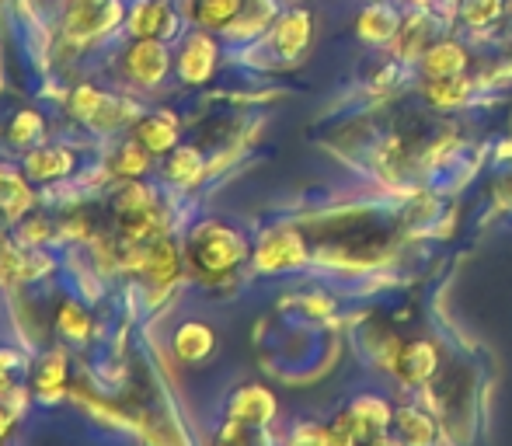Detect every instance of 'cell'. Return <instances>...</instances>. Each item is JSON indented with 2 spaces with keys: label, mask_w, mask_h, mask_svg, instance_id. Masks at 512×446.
I'll return each mask as SVG.
<instances>
[{
  "label": "cell",
  "mask_w": 512,
  "mask_h": 446,
  "mask_svg": "<svg viewBox=\"0 0 512 446\" xmlns=\"http://www.w3.org/2000/svg\"><path fill=\"white\" fill-rule=\"evenodd\" d=\"M272 14H276L272 0H244L241 14H237L234 25L227 28V35L230 39H251V35H258L265 25H269Z\"/></svg>",
  "instance_id": "obj_19"
},
{
  "label": "cell",
  "mask_w": 512,
  "mask_h": 446,
  "mask_svg": "<svg viewBox=\"0 0 512 446\" xmlns=\"http://www.w3.org/2000/svg\"><path fill=\"white\" fill-rule=\"evenodd\" d=\"M297 262H304V241H300L297 230H286V227L265 234V241L255 251V265L262 272L293 269Z\"/></svg>",
  "instance_id": "obj_9"
},
{
  "label": "cell",
  "mask_w": 512,
  "mask_h": 446,
  "mask_svg": "<svg viewBox=\"0 0 512 446\" xmlns=\"http://www.w3.org/2000/svg\"><path fill=\"white\" fill-rule=\"evenodd\" d=\"M0 446H4V440H0Z\"/></svg>",
  "instance_id": "obj_31"
},
{
  "label": "cell",
  "mask_w": 512,
  "mask_h": 446,
  "mask_svg": "<svg viewBox=\"0 0 512 446\" xmlns=\"http://www.w3.org/2000/svg\"><path fill=\"white\" fill-rule=\"evenodd\" d=\"M88 4H102V0H67V7H88Z\"/></svg>",
  "instance_id": "obj_29"
},
{
  "label": "cell",
  "mask_w": 512,
  "mask_h": 446,
  "mask_svg": "<svg viewBox=\"0 0 512 446\" xmlns=\"http://www.w3.org/2000/svg\"><path fill=\"white\" fill-rule=\"evenodd\" d=\"M216 70V42L206 32H192L178 53V77L185 84H206Z\"/></svg>",
  "instance_id": "obj_10"
},
{
  "label": "cell",
  "mask_w": 512,
  "mask_h": 446,
  "mask_svg": "<svg viewBox=\"0 0 512 446\" xmlns=\"http://www.w3.org/2000/svg\"><path fill=\"white\" fill-rule=\"evenodd\" d=\"M398 429H401L405 446H429L432 443V422L425 419L422 412H415V408L398 412Z\"/></svg>",
  "instance_id": "obj_24"
},
{
  "label": "cell",
  "mask_w": 512,
  "mask_h": 446,
  "mask_svg": "<svg viewBox=\"0 0 512 446\" xmlns=\"http://www.w3.org/2000/svg\"><path fill=\"white\" fill-rule=\"evenodd\" d=\"M244 0H192L189 18L199 28H216V32H227L234 25V18L241 14Z\"/></svg>",
  "instance_id": "obj_16"
},
{
  "label": "cell",
  "mask_w": 512,
  "mask_h": 446,
  "mask_svg": "<svg viewBox=\"0 0 512 446\" xmlns=\"http://www.w3.org/2000/svg\"><path fill=\"white\" fill-rule=\"evenodd\" d=\"M32 391L39 401H60L70 394V363L63 349L42 352V359L35 363L32 373Z\"/></svg>",
  "instance_id": "obj_8"
},
{
  "label": "cell",
  "mask_w": 512,
  "mask_h": 446,
  "mask_svg": "<svg viewBox=\"0 0 512 446\" xmlns=\"http://www.w3.org/2000/svg\"><path fill=\"white\" fill-rule=\"evenodd\" d=\"M464 91H467V81H436L432 84V102H439V105L460 102Z\"/></svg>",
  "instance_id": "obj_26"
},
{
  "label": "cell",
  "mask_w": 512,
  "mask_h": 446,
  "mask_svg": "<svg viewBox=\"0 0 512 446\" xmlns=\"http://www.w3.org/2000/svg\"><path fill=\"white\" fill-rule=\"evenodd\" d=\"M310 39V18L304 11H290L279 18L276 32H272V42H276L279 56H300Z\"/></svg>",
  "instance_id": "obj_15"
},
{
  "label": "cell",
  "mask_w": 512,
  "mask_h": 446,
  "mask_svg": "<svg viewBox=\"0 0 512 446\" xmlns=\"http://www.w3.org/2000/svg\"><path fill=\"white\" fill-rule=\"evenodd\" d=\"M25 178L32 182H60L77 168V150L67 143H39L35 150L25 154Z\"/></svg>",
  "instance_id": "obj_6"
},
{
  "label": "cell",
  "mask_w": 512,
  "mask_h": 446,
  "mask_svg": "<svg viewBox=\"0 0 512 446\" xmlns=\"http://www.w3.org/2000/svg\"><path fill=\"white\" fill-rule=\"evenodd\" d=\"M35 206V192L14 168H0V223H18Z\"/></svg>",
  "instance_id": "obj_13"
},
{
  "label": "cell",
  "mask_w": 512,
  "mask_h": 446,
  "mask_svg": "<svg viewBox=\"0 0 512 446\" xmlns=\"http://www.w3.org/2000/svg\"><path fill=\"white\" fill-rule=\"evenodd\" d=\"M227 419L251 422V426H269V422L276 419V398H272V391H265V387H258V384L241 387V391L230 398Z\"/></svg>",
  "instance_id": "obj_12"
},
{
  "label": "cell",
  "mask_w": 512,
  "mask_h": 446,
  "mask_svg": "<svg viewBox=\"0 0 512 446\" xmlns=\"http://www.w3.org/2000/svg\"><path fill=\"white\" fill-rule=\"evenodd\" d=\"M25 366L18 349H0V401H7L14 391H18V370Z\"/></svg>",
  "instance_id": "obj_25"
},
{
  "label": "cell",
  "mask_w": 512,
  "mask_h": 446,
  "mask_svg": "<svg viewBox=\"0 0 512 446\" xmlns=\"http://www.w3.org/2000/svg\"><path fill=\"white\" fill-rule=\"evenodd\" d=\"M119 21H126V7L119 0H102V4L88 7H67V39L70 42H91L98 35H108Z\"/></svg>",
  "instance_id": "obj_4"
},
{
  "label": "cell",
  "mask_w": 512,
  "mask_h": 446,
  "mask_svg": "<svg viewBox=\"0 0 512 446\" xmlns=\"http://www.w3.org/2000/svg\"><path fill=\"white\" fill-rule=\"evenodd\" d=\"M370 446H398V443H391V440H373Z\"/></svg>",
  "instance_id": "obj_30"
},
{
  "label": "cell",
  "mask_w": 512,
  "mask_h": 446,
  "mask_svg": "<svg viewBox=\"0 0 512 446\" xmlns=\"http://www.w3.org/2000/svg\"><path fill=\"white\" fill-rule=\"evenodd\" d=\"M203 175H206V164H203V154H199L196 147H175L168 154L164 178H168L171 185H182V189H189V185H196Z\"/></svg>",
  "instance_id": "obj_17"
},
{
  "label": "cell",
  "mask_w": 512,
  "mask_h": 446,
  "mask_svg": "<svg viewBox=\"0 0 512 446\" xmlns=\"http://www.w3.org/2000/svg\"><path fill=\"white\" fill-rule=\"evenodd\" d=\"M216 446H269V436L262 433V426L227 419L216 433Z\"/></svg>",
  "instance_id": "obj_22"
},
{
  "label": "cell",
  "mask_w": 512,
  "mask_h": 446,
  "mask_svg": "<svg viewBox=\"0 0 512 446\" xmlns=\"http://www.w3.org/2000/svg\"><path fill=\"white\" fill-rule=\"evenodd\" d=\"M126 28L133 39H161L178 35V11L168 0H136L126 11Z\"/></svg>",
  "instance_id": "obj_5"
},
{
  "label": "cell",
  "mask_w": 512,
  "mask_h": 446,
  "mask_svg": "<svg viewBox=\"0 0 512 446\" xmlns=\"http://www.w3.org/2000/svg\"><path fill=\"white\" fill-rule=\"evenodd\" d=\"M91 314L84 311L81 304H74V300H67V304H60V311H56V332L63 338H70V342H84V338L91 335Z\"/></svg>",
  "instance_id": "obj_21"
},
{
  "label": "cell",
  "mask_w": 512,
  "mask_h": 446,
  "mask_svg": "<svg viewBox=\"0 0 512 446\" xmlns=\"http://www.w3.org/2000/svg\"><path fill=\"white\" fill-rule=\"evenodd\" d=\"M42 136H46V119L35 109L14 112L11 122H7V140H11L14 147H35Z\"/></svg>",
  "instance_id": "obj_20"
},
{
  "label": "cell",
  "mask_w": 512,
  "mask_h": 446,
  "mask_svg": "<svg viewBox=\"0 0 512 446\" xmlns=\"http://www.w3.org/2000/svg\"><path fill=\"white\" fill-rule=\"evenodd\" d=\"M150 157L154 154H150L140 140H122L119 147L112 150V157H108V171H112L115 178H122V182H136V178L147 175Z\"/></svg>",
  "instance_id": "obj_14"
},
{
  "label": "cell",
  "mask_w": 512,
  "mask_h": 446,
  "mask_svg": "<svg viewBox=\"0 0 512 446\" xmlns=\"http://www.w3.org/2000/svg\"><path fill=\"white\" fill-rule=\"evenodd\" d=\"M248 255H251L248 237L223 220L196 223L189 230V241H185V258L196 269V276L209 279V283L227 279Z\"/></svg>",
  "instance_id": "obj_1"
},
{
  "label": "cell",
  "mask_w": 512,
  "mask_h": 446,
  "mask_svg": "<svg viewBox=\"0 0 512 446\" xmlns=\"http://www.w3.org/2000/svg\"><path fill=\"white\" fill-rule=\"evenodd\" d=\"M290 446H331L328 443V429L324 426H300L297 433H293V440H290Z\"/></svg>",
  "instance_id": "obj_27"
},
{
  "label": "cell",
  "mask_w": 512,
  "mask_h": 446,
  "mask_svg": "<svg viewBox=\"0 0 512 446\" xmlns=\"http://www.w3.org/2000/svg\"><path fill=\"white\" fill-rule=\"evenodd\" d=\"M171 56L161 39H136L122 53V77L133 88H157L168 77Z\"/></svg>",
  "instance_id": "obj_3"
},
{
  "label": "cell",
  "mask_w": 512,
  "mask_h": 446,
  "mask_svg": "<svg viewBox=\"0 0 512 446\" xmlns=\"http://www.w3.org/2000/svg\"><path fill=\"white\" fill-rule=\"evenodd\" d=\"M213 352H216V332L209 325H203V321H185V325H178L175 335H171V356L185 366L206 363Z\"/></svg>",
  "instance_id": "obj_11"
},
{
  "label": "cell",
  "mask_w": 512,
  "mask_h": 446,
  "mask_svg": "<svg viewBox=\"0 0 512 446\" xmlns=\"http://www.w3.org/2000/svg\"><path fill=\"white\" fill-rule=\"evenodd\" d=\"M398 373L408 384H425L436 373V349L429 342H411L405 352H398Z\"/></svg>",
  "instance_id": "obj_18"
},
{
  "label": "cell",
  "mask_w": 512,
  "mask_h": 446,
  "mask_svg": "<svg viewBox=\"0 0 512 446\" xmlns=\"http://www.w3.org/2000/svg\"><path fill=\"white\" fill-rule=\"evenodd\" d=\"M467 63V56H464V49L460 46H436L429 56H425V70H429L432 77H453L460 67Z\"/></svg>",
  "instance_id": "obj_23"
},
{
  "label": "cell",
  "mask_w": 512,
  "mask_h": 446,
  "mask_svg": "<svg viewBox=\"0 0 512 446\" xmlns=\"http://www.w3.org/2000/svg\"><path fill=\"white\" fill-rule=\"evenodd\" d=\"M178 133H182V126H178V115L171 109L143 112L133 122V140H140L154 157L171 154L178 147Z\"/></svg>",
  "instance_id": "obj_7"
},
{
  "label": "cell",
  "mask_w": 512,
  "mask_h": 446,
  "mask_svg": "<svg viewBox=\"0 0 512 446\" xmlns=\"http://www.w3.org/2000/svg\"><path fill=\"white\" fill-rule=\"evenodd\" d=\"M14 426H18V415H14L11 408L4 405V401H0V440H4V436L11 433Z\"/></svg>",
  "instance_id": "obj_28"
},
{
  "label": "cell",
  "mask_w": 512,
  "mask_h": 446,
  "mask_svg": "<svg viewBox=\"0 0 512 446\" xmlns=\"http://www.w3.org/2000/svg\"><path fill=\"white\" fill-rule=\"evenodd\" d=\"M70 115L81 119L84 126H91L95 133H108V129L122 126V122H136L140 109L133 102H126V98L95 88V84H77L70 91Z\"/></svg>",
  "instance_id": "obj_2"
}]
</instances>
